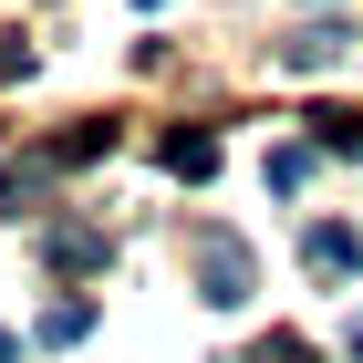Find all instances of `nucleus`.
<instances>
[{
    "label": "nucleus",
    "instance_id": "nucleus-2",
    "mask_svg": "<svg viewBox=\"0 0 363 363\" xmlns=\"http://www.w3.org/2000/svg\"><path fill=\"white\" fill-rule=\"evenodd\" d=\"M301 259H311V270H322V280H342V270H353V259H363V239H353V228H342V218H322V228H311V239H301Z\"/></svg>",
    "mask_w": 363,
    "mask_h": 363
},
{
    "label": "nucleus",
    "instance_id": "nucleus-3",
    "mask_svg": "<svg viewBox=\"0 0 363 363\" xmlns=\"http://www.w3.org/2000/svg\"><path fill=\"white\" fill-rule=\"evenodd\" d=\"M42 259H52V270H104V228H52Z\"/></svg>",
    "mask_w": 363,
    "mask_h": 363
},
{
    "label": "nucleus",
    "instance_id": "nucleus-6",
    "mask_svg": "<svg viewBox=\"0 0 363 363\" xmlns=\"http://www.w3.org/2000/svg\"><path fill=\"white\" fill-rule=\"evenodd\" d=\"M94 333V301H52L42 311V342H84Z\"/></svg>",
    "mask_w": 363,
    "mask_h": 363
},
{
    "label": "nucleus",
    "instance_id": "nucleus-1",
    "mask_svg": "<svg viewBox=\"0 0 363 363\" xmlns=\"http://www.w3.org/2000/svg\"><path fill=\"white\" fill-rule=\"evenodd\" d=\"M259 291V259L239 250V239H197V301H218V311H239Z\"/></svg>",
    "mask_w": 363,
    "mask_h": 363
},
{
    "label": "nucleus",
    "instance_id": "nucleus-7",
    "mask_svg": "<svg viewBox=\"0 0 363 363\" xmlns=\"http://www.w3.org/2000/svg\"><path fill=\"white\" fill-rule=\"evenodd\" d=\"M270 187H280V197L311 187V156H301V145H280V156H270Z\"/></svg>",
    "mask_w": 363,
    "mask_h": 363
},
{
    "label": "nucleus",
    "instance_id": "nucleus-13",
    "mask_svg": "<svg viewBox=\"0 0 363 363\" xmlns=\"http://www.w3.org/2000/svg\"><path fill=\"white\" fill-rule=\"evenodd\" d=\"M135 11H156V0H135Z\"/></svg>",
    "mask_w": 363,
    "mask_h": 363
},
{
    "label": "nucleus",
    "instance_id": "nucleus-4",
    "mask_svg": "<svg viewBox=\"0 0 363 363\" xmlns=\"http://www.w3.org/2000/svg\"><path fill=\"white\" fill-rule=\"evenodd\" d=\"M342 42H353L342 21H311L301 42H291V73H322V62H342Z\"/></svg>",
    "mask_w": 363,
    "mask_h": 363
},
{
    "label": "nucleus",
    "instance_id": "nucleus-10",
    "mask_svg": "<svg viewBox=\"0 0 363 363\" xmlns=\"http://www.w3.org/2000/svg\"><path fill=\"white\" fill-rule=\"evenodd\" d=\"M11 73H31V52H21V42H0V84H11Z\"/></svg>",
    "mask_w": 363,
    "mask_h": 363
},
{
    "label": "nucleus",
    "instance_id": "nucleus-8",
    "mask_svg": "<svg viewBox=\"0 0 363 363\" xmlns=\"http://www.w3.org/2000/svg\"><path fill=\"white\" fill-rule=\"evenodd\" d=\"M322 125V145H342V156H363V114H311Z\"/></svg>",
    "mask_w": 363,
    "mask_h": 363
},
{
    "label": "nucleus",
    "instance_id": "nucleus-11",
    "mask_svg": "<svg viewBox=\"0 0 363 363\" xmlns=\"http://www.w3.org/2000/svg\"><path fill=\"white\" fill-rule=\"evenodd\" d=\"M0 363H21V342H11V333H0Z\"/></svg>",
    "mask_w": 363,
    "mask_h": 363
},
{
    "label": "nucleus",
    "instance_id": "nucleus-5",
    "mask_svg": "<svg viewBox=\"0 0 363 363\" xmlns=\"http://www.w3.org/2000/svg\"><path fill=\"white\" fill-rule=\"evenodd\" d=\"M156 156H167V177H208V167H218V135H197V125H187V135H167Z\"/></svg>",
    "mask_w": 363,
    "mask_h": 363
},
{
    "label": "nucleus",
    "instance_id": "nucleus-9",
    "mask_svg": "<svg viewBox=\"0 0 363 363\" xmlns=\"http://www.w3.org/2000/svg\"><path fill=\"white\" fill-rule=\"evenodd\" d=\"M250 363H311V353H301V342H291V333H270V342H259Z\"/></svg>",
    "mask_w": 363,
    "mask_h": 363
},
{
    "label": "nucleus",
    "instance_id": "nucleus-12",
    "mask_svg": "<svg viewBox=\"0 0 363 363\" xmlns=\"http://www.w3.org/2000/svg\"><path fill=\"white\" fill-rule=\"evenodd\" d=\"M353 353H363V322H353Z\"/></svg>",
    "mask_w": 363,
    "mask_h": 363
}]
</instances>
